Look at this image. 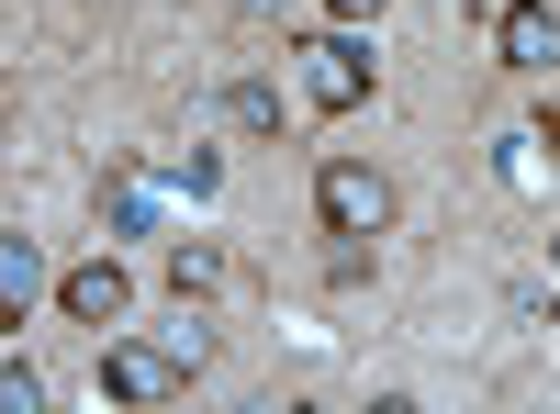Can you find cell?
I'll return each instance as SVG.
<instances>
[{"instance_id": "1", "label": "cell", "mask_w": 560, "mask_h": 414, "mask_svg": "<svg viewBox=\"0 0 560 414\" xmlns=\"http://www.w3.org/2000/svg\"><path fill=\"white\" fill-rule=\"evenodd\" d=\"M292 57H303V102H314V113H359V102H370V45H359V23L303 34Z\"/></svg>"}, {"instance_id": "2", "label": "cell", "mask_w": 560, "mask_h": 414, "mask_svg": "<svg viewBox=\"0 0 560 414\" xmlns=\"http://www.w3.org/2000/svg\"><path fill=\"white\" fill-rule=\"evenodd\" d=\"M314 213H325V236H382L393 224V179L359 168V157H325L314 168Z\"/></svg>"}, {"instance_id": "3", "label": "cell", "mask_w": 560, "mask_h": 414, "mask_svg": "<svg viewBox=\"0 0 560 414\" xmlns=\"http://www.w3.org/2000/svg\"><path fill=\"white\" fill-rule=\"evenodd\" d=\"M102 392L113 403H168V392H191V358L168 336H113L102 347Z\"/></svg>"}, {"instance_id": "4", "label": "cell", "mask_w": 560, "mask_h": 414, "mask_svg": "<svg viewBox=\"0 0 560 414\" xmlns=\"http://www.w3.org/2000/svg\"><path fill=\"white\" fill-rule=\"evenodd\" d=\"M493 57L516 79H560V12H549V0H504V12H493Z\"/></svg>"}, {"instance_id": "5", "label": "cell", "mask_w": 560, "mask_h": 414, "mask_svg": "<svg viewBox=\"0 0 560 414\" xmlns=\"http://www.w3.org/2000/svg\"><path fill=\"white\" fill-rule=\"evenodd\" d=\"M57 303H68V326H124V303H135V281L113 258H79L68 281H57Z\"/></svg>"}, {"instance_id": "6", "label": "cell", "mask_w": 560, "mask_h": 414, "mask_svg": "<svg viewBox=\"0 0 560 414\" xmlns=\"http://www.w3.org/2000/svg\"><path fill=\"white\" fill-rule=\"evenodd\" d=\"M34 303H45V247L34 236H0V326H23Z\"/></svg>"}, {"instance_id": "7", "label": "cell", "mask_w": 560, "mask_h": 414, "mask_svg": "<svg viewBox=\"0 0 560 414\" xmlns=\"http://www.w3.org/2000/svg\"><path fill=\"white\" fill-rule=\"evenodd\" d=\"M102 213H113V236H147V224H158V191H147V179H113V191H102Z\"/></svg>"}, {"instance_id": "8", "label": "cell", "mask_w": 560, "mask_h": 414, "mask_svg": "<svg viewBox=\"0 0 560 414\" xmlns=\"http://www.w3.org/2000/svg\"><path fill=\"white\" fill-rule=\"evenodd\" d=\"M168 292H179V303H213V292H224V258H213V247H179V258H168Z\"/></svg>"}, {"instance_id": "9", "label": "cell", "mask_w": 560, "mask_h": 414, "mask_svg": "<svg viewBox=\"0 0 560 414\" xmlns=\"http://www.w3.org/2000/svg\"><path fill=\"white\" fill-rule=\"evenodd\" d=\"M224 123L269 134V123H280V90H269V79H236V90H224Z\"/></svg>"}, {"instance_id": "10", "label": "cell", "mask_w": 560, "mask_h": 414, "mask_svg": "<svg viewBox=\"0 0 560 414\" xmlns=\"http://www.w3.org/2000/svg\"><path fill=\"white\" fill-rule=\"evenodd\" d=\"M158 179H179V191H213L224 157H213V146H179V157H158Z\"/></svg>"}, {"instance_id": "11", "label": "cell", "mask_w": 560, "mask_h": 414, "mask_svg": "<svg viewBox=\"0 0 560 414\" xmlns=\"http://www.w3.org/2000/svg\"><path fill=\"white\" fill-rule=\"evenodd\" d=\"M45 403V370H23V358H0V414H34Z\"/></svg>"}, {"instance_id": "12", "label": "cell", "mask_w": 560, "mask_h": 414, "mask_svg": "<svg viewBox=\"0 0 560 414\" xmlns=\"http://www.w3.org/2000/svg\"><path fill=\"white\" fill-rule=\"evenodd\" d=\"M538 146L560 157V79H549V113H538Z\"/></svg>"}, {"instance_id": "13", "label": "cell", "mask_w": 560, "mask_h": 414, "mask_svg": "<svg viewBox=\"0 0 560 414\" xmlns=\"http://www.w3.org/2000/svg\"><path fill=\"white\" fill-rule=\"evenodd\" d=\"M325 12H337V23H382V0H325Z\"/></svg>"}, {"instance_id": "14", "label": "cell", "mask_w": 560, "mask_h": 414, "mask_svg": "<svg viewBox=\"0 0 560 414\" xmlns=\"http://www.w3.org/2000/svg\"><path fill=\"white\" fill-rule=\"evenodd\" d=\"M549 269H560V236H549Z\"/></svg>"}]
</instances>
